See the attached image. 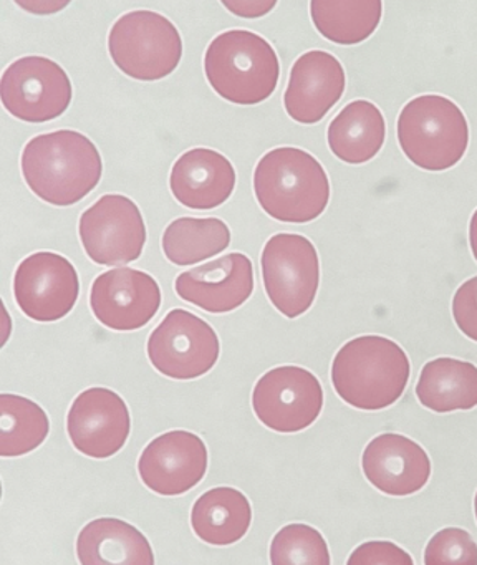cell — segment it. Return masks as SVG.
Here are the masks:
<instances>
[{"instance_id":"cell-29","label":"cell","mask_w":477,"mask_h":565,"mask_svg":"<svg viewBox=\"0 0 477 565\" xmlns=\"http://www.w3.org/2000/svg\"><path fill=\"white\" fill-rule=\"evenodd\" d=\"M347 565H414V561L394 542L370 541L351 552Z\"/></svg>"},{"instance_id":"cell-1","label":"cell","mask_w":477,"mask_h":565,"mask_svg":"<svg viewBox=\"0 0 477 565\" xmlns=\"http://www.w3.org/2000/svg\"><path fill=\"white\" fill-rule=\"evenodd\" d=\"M20 168L30 191L53 206H73L85 200L103 174L98 148L73 130L32 138L23 148Z\"/></svg>"},{"instance_id":"cell-27","label":"cell","mask_w":477,"mask_h":565,"mask_svg":"<svg viewBox=\"0 0 477 565\" xmlns=\"http://www.w3.org/2000/svg\"><path fill=\"white\" fill-rule=\"evenodd\" d=\"M271 565H331L324 535L307 524H288L271 542Z\"/></svg>"},{"instance_id":"cell-23","label":"cell","mask_w":477,"mask_h":565,"mask_svg":"<svg viewBox=\"0 0 477 565\" xmlns=\"http://www.w3.org/2000/svg\"><path fill=\"white\" fill-rule=\"evenodd\" d=\"M251 522V502L239 489H211L192 505V531L211 545L235 544L247 534Z\"/></svg>"},{"instance_id":"cell-19","label":"cell","mask_w":477,"mask_h":565,"mask_svg":"<svg viewBox=\"0 0 477 565\" xmlns=\"http://www.w3.org/2000/svg\"><path fill=\"white\" fill-rule=\"evenodd\" d=\"M235 170L224 154L209 148L186 151L172 164L169 188L189 210H214L234 193Z\"/></svg>"},{"instance_id":"cell-28","label":"cell","mask_w":477,"mask_h":565,"mask_svg":"<svg viewBox=\"0 0 477 565\" xmlns=\"http://www.w3.org/2000/svg\"><path fill=\"white\" fill-rule=\"evenodd\" d=\"M424 565H477V544L464 529H443L427 542Z\"/></svg>"},{"instance_id":"cell-26","label":"cell","mask_w":477,"mask_h":565,"mask_svg":"<svg viewBox=\"0 0 477 565\" xmlns=\"http://www.w3.org/2000/svg\"><path fill=\"white\" fill-rule=\"evenodd\" d=\"M50 431L46 413L25 396L0 395V456L17 458L39 448Z\"/></svg>"},{"instance_id":"cell-12","label":"cell","mask_w":477,"mask_h":565,"mask_svg":"<svg viewBox=\"0 0 477 565\" xmlns=\"http://www.w3.org/2000/svg\"><path fill=\"white\" fill-rule=\"evenodd\" d=\"M80 296V277L66 257L35 253L25 257L13 276V297L29 319L56 322L68 316Z\"/></svg>"},{"instance_id":"cell-7","label":"cell","mask_w":477,"mask_h":565,"mask_svg":"<svg viewBox=\"0 0 477 565\" xmlns=\"http://www.w3.org/2000/svg\"><path fill=\"white\" fill-rule=\"evenodd\" d=\"M262 280L272 306L297 319L314 306L320 286V260L310 239L301 234H275L261 256Z\"/></svg>"},{"instance_id":"cell-30","label":"cell","mask_w":477,"mask_h":565,"mask_svg":"<svg viewBox=\"0 0 477 565\" xmlns=\"http://www.w3.org/2000/svg\"><path fill=\"white\" fill-rule=\"evenodd\" d=\"M453 317L457 329L477 342V276L466 280L454 294Z\"/></svg>"},{"instance_id":"cell-3","label":"cell","mask_w":477,"mask_h":565,"mask_svg":"<svg viewBox=\"0 0 477 565\" xmlns=\"http://www.w3.org/2000/svg\"><path fill=\"white\" fill-rule=\"evenodd\" d=\"M254 193L272 220L305 224L327 210L330 181L317 158L300 148L282 147L258 160Z\"/></svg>"},{"instance_id":"cell-6","label":"cell","mask_w":477,"mask_h":565,"mask_svg":"<svg viewBox=\"0 0 477 565\" xmlns=\"http://www.w3.org/2000/svg\"><path fill=\"white\" fill-rule=\"evenodd\" d=\"M113 64L139 82L169 77L182 58V39L165 15L151 11H132L113 24L108 35Z\"/></svg>"},{"instance_id":"cell-4","label":"cell","mask_w":477,"mask_h":565,"mask_svg":"<svg viewBox=\"0 0 477 565\" xmlns=\"http://www.w3.org/2000/svg\"><path fill=\"white\" fill-rule=\"evenodd\" d=\"M204 74L219 97L251 107L272 97L280 77V64L274 47L261 35L227 31L209 44Z\"/></svg>"},{"instance_id":"cell-14","label":"cell","mask_w":477,"mask_h":565,"mask_svg":"<svg viewBox=\"0 0 477 565\" xmlns=\"http://www.w3.org/2000/svg\"><path fill=\"white\" fill-rule=\"evenodd\" d=\"M66 431L76 451L93 459L115 456L128 441L131 416L125 399L109 388H88L70 406Z\"/></svg>"},{"instance_id":"cell-20","label":"cell","mask_w":477,"mask_h":565,"mask_svg":"<svg viewBox=\"0 0 477 565\" xmlns=\"http://www.w3.org/2000/svg\"><path fill=\"white\" fill-rule=\"evenodd\" d=\"M76 557L82 565H155L146 535L115 518L95 519L80 531Z\"/></svg>"},{"instance_id":"cell-25","label":"cell","mask_w":477,"mask_h":565,"mask_svg":"<svg viewBox=\"0 0 477 565\" xmlns=\"http://www.w3.org/2000/svg\"><path fill=\"white\" fill-rule=\"evenodd\" d=\"M231 246V230L218 217H179L162 234V253L184 267L219 256Z\"/></svg>"},{"instance_id":"cell-18","label":"cell","mask_w":477,"mask_h":565,"mask_svg":"<svg viewBox=\"0 0 477 565\" xmlns=\"http://www.w3.org/2000/svg\"><path fill=\"white\" fill-rule=\"evenodd\" d=\"M347 78L340 62L331 54L310 51L292 67L284 107L292 120L315 125L343 97Z\"/></svg>"},{"instance_id":"cell-24","label":"cell","mask_w":477,"mask_h":565,"mask_svg":"<svg viewBox=\"0 0 477 565\" xmlns=\"http://www.w3.org/2000/svg\"><path fill=\"white\" fill-rule=\"evenodd\" d=\"M383 15L381 0H310V18L321 38L337 45L370 39Z\"/></svg>"},{"instance_id":"cell-13","label":"cell","mask_w":477,"mask_h":565,"mask_svg":"<svg viewBox=\"0 0 477 565\" xmlns=\"http://www.w3.org/2000/svg\"><path fill=\"white\" fill-rule=\"evenodd\" d=\"M89 307L106 329L132 332L155 319L161 307V289L149 274L118 267L96 277L89 292Z\"/></svg>"},{"instance_id":"cell-2","label":"cell","mask_w":477,"mask_h":565,"mask_svg":"<svg viewBox=\"0 0 477 565\" xmlns=\"http://www.w3.org/2000/svg\"><path fill=\"white\" fill-rule=\"evenodd\" d=\"M410 376L406 352L386 337H357L344 343L331 362L335 392L363 412L394 405L403 396Z\"/></svg>"},{"instance_id":"cell-16","label":"cell","mask_w":477,"mask_h":565,"mask_svg":"<svg viewBox=\"0 0 477 565\" xmlns=\"http://www.w3.org/2000/svg\"><path fill=\"white\" fill-rule=\"evenodd\" d=\"M176 294L209 313L239 309L254 292V267L245 254L231 253L179 274Z\"/></svg>"},{"instance_id":"cell-10","label":"cell","mask_w":477,"mask_h":565,"mask_svg":"<svg viewBox=\"0 0 477 565\" xmlns=\"http://www.w3.org/2000/svg\"><path fill=\"white\" fill-rule=\"evenodd\" d=\"M80 241L86 256L98 266H125L145 249L146 224L135 201L105 194L80 217Z\"/></svg>"},{"instance_id":"cell-33","label":"cell","mask_w":477,"mask_h":565,"mask_svg":"<svg viewBox=\"0 0 477 565\" xmlns=\"http://www.w3.org/2000/svg\"><path fill=\"white\" fill-rule=\"evenodd\" d=\"M469 244H470V250H473L474 259L477 260V210L474 211L473 217H470Z\"/></svg>"},{"instance_id":"cell-31","label":"cell","mask_w":477,"mask_h":565,"mask_svg":"<svg viewBox=\"0 0 477 565\" xmlns=\"http://www.w3.org/2000/svg\"><path fill=\"white\" fill-rule=\"evenodd\" d=\"M278 0H221L231 14L241 19H261L274 11Z\"/></svg>"},{"instance_id":"cell-9","label":"cell","mask_w":477,"mask_h":565,"mask_svg":"<svg viewBox=\"0 0 477 565\" xmlns=\"http://www.w3.org/2000/svg\"><path fill=\"white\" fill-rule=\"evenodd\" d=\"M73 88L66 72L46 57H22L0 78V100L13 118L46 124L62 117L72 104Z\"/></svg>"},{"instance_id":"cell-15","label":"cell","mask_w":477,"mask_h":565,"mask_svg":"<svg viewBox=\"0 0 477 565\" xmlns=\"http://www.w3.org/2000/svg\"><path fill=\"white\" fill-rule=\"evenodd\" d=\"M208 462V448L198 435L172 429L142 449L138 472L142 484L156 494L179 495L202 481Z\"/></svg>"},{"instance_id":"cell-11","label":"cell","mask_w":477,"mask_h":565,"mask_svg":"<svg viewBox=\"0 0 477 565\" xmlns=\"http://www.w3.org/2000/svg\"><path fill=\"white\" fill-rule=\"evenodd\" d=\"M321 408V383L301 366L284 365L268 370L252 392V409L258 422L272 431H304L317 422Z\"/></svg>"},{"instance_id":"cell-22","label":"cell","mask_w":477,"mask_h":565,"mask_svg":"<svg viewBox=\"0 0 477 565\" xmlns=\"http://www.w3.org/2000/svg\"><path fill=\"white\" fill-rule=\"evenodd\" d=\"M416 396L436 413L466 412L477 406V366L463 360H431L421 370Z\"/></svg>"},{"instance_id":"cell-5","label":"cell","mask_w":477,"mask_h":565,"mask_svg":"<svg viewBox=\"0 0 477 565\" xmlns=\"http://www.w3.org/2000/svg\"><path fill=\"white\" fill-rule=\"evenodd\" d=\"M398 141L421 170L456 167L469 147V125L460 108L441 95H421L404 105L398 117Z\"/></svg>"},{"instance_id":"cell-17","label":"cell","mask_w":477,"mask_h":565,"mask_svg":"<svg viewBox=\"0 0 477 565\" xmlns=\"http://www.w3.org/2000/svg\"><path fill=\"white\" fill-rule=\"evenodd\" d=\"M364 478L388 495L416 494L431 478V459L413 439L383 433L371 439L361 456Z\"/></svg>"},{"instance_id":"cell-34","label":"cell","mask_w":477,"mask_h":565,"mask_svg":"<svg viewBox=\"0 0 477 565\" xmlns=\"http://www.w3.org/2000/svg\"><path fill=\"white\" fill-rule=\"evenodd\" d=\"M474 512H476V519H477V492H476V498H474Z\"/></svg>"},{"instance_id":"cell-8","label":"cell","mask_w":477,"mask_h":565,"mask_svg":"<svg viewBox=\"0 0 477 565\" xmlns=\"http://www.w3.org/2000/svg\"><path fill=\"white\" fill-rule=\"evenodd\" d=\"M148 359L161 375L194 380L214 369L221 355L218 333L205 320L184 309H174L152 330Z\"/></svg>"},{"instance_id":"cell-32","label":"cell","mask_w":477,"mask_h":565,"mask_svg":"<svg viewBox=\"0 0 477 565\" xmlns=\"http://www.w3.org/2000/svg\"><path fill=\"white\" fill-rule=\"evenodd\" d=\"M22 11L33 15H53L68 8L72 0H13Z\"/></svg>"},{"instance_id":"cell-21","label":"cell","mask_w":477,"mask_h":565,"mask_svg":"<svg viewBox=\"0 0 477 565\" xmlns=\"http://www.w3.org/2000/svg\"><path fill=\"white\" fill-rule=\"evenodd\" d=\"M331 153L347 164L373 160L384 145L386 124L377 105L367 100L348 104L328 127Z\"/></svg>"}]
</instances>
